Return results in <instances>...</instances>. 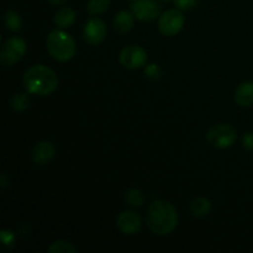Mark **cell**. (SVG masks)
<instances>
[{
  "label": "cell",
  "mask_w": 253,
  "mask_h": 253,
  "mask_svg": "<svg viewBox=\"0 0 253 253\" xmlns=\"http://www.w3.org/2000/svg\"><path fill=\"white\" fill-rule=\"evenodd\" d=\"M147 226L158 236H167L178 225V214L174 205L167 200H155L147 209Z\"/></svg>",
  "instance_id": "1"
},
{
  "label": "cell",
  "mask_w": 253,
  "mask_h": 253,
  "mask_svg": "<svg viewBox=\"0 0 253 253\" xmlns=\"http://www.w3.org/2000/svg\"><path fill=\"white\" fill-rule=\"evenodd\" d=\"M24 86L32 95H49L58 86V76L43 64L32 66L24 74Z\"/></svg>",
  "instance_id": "2"
},
{
  "label": "cell",
  "mask_w": 253,
  "mask_h": 253,
  "mask_svg": "<svg viewBox=\"0 0 253 253\" xmlns=\"http://www.w3.org/2000/svg\"><path fill=\"white\" fill-rule=\"evenodd\" d=\"M46 44L49 56L58 62L71 61L77 51L73 37L61 29L49 32Z\"/></svg>",
  "instance_id": "3"
},
{
  "label": "cell",
  "mask_w": 253,
  "mask_h": 253,
  "mask_svg": "<svg viewBox=\"0 0 253 253\" xmlns=\"http://www.w3.org/2000/svg\"><path fill=\"white\" fill-rule=\"evenodd\" d=\"M236 140L237 131L230 124H217L207 131V141L215 148H229Z\"/></svg>",
  "instance_id": "4"
},
{
  "label": "cell",
  "mask_w": 253,
  "mask_h": 253,
  "mask_svg": "<svg viewBox=\"0 0 253 253\" xmlns=\"http://www.w3.org/2000/svg\"><path fill=\"white\" fill-rule=\"evenodd\" d=\"M26 41L21 37H10L2 43L0 51V62L2 66L10 67L21 61L26 54Z\"/></svg>",
  "instance_id": "5"
},
{
  "label": "cell",
  "mask_w": 253,
  "mask_h": 253,
  "mask_svg": "<svg viewBox=\"0 0 253 253\" xmlns=\"http://www.w3.org/2000/svg\"><path fill=\"white\" fill-rule=\"evenodd\" d=\"M185 17L178 9H170L163 12L158 20V30L165 36H175L183 30Z\"/></svg>",
  "instance_id": "6"
},
{
  "label": "cell",
  "mask_w": 253,
  "mask_h": 253,
  "mask_svg": "<svg viewBox=\"0 0 253 253\" xmlns=\"http://www.w3.org/2000/svg\"><path fill=\"white\" fill-rule=\"evenodd\" d=\"M147 52L140 46H126L119 54L121 66L127 69H140L147 63Z\"/></svg>",
  "instance_id": "7"
},
{
  "label": "cell",
  "mask_w": 253,
  "mask_h": 253,
  "mask_svg": "<svg viewBox=\"0 0 253 253\" xmlns=\"http://www.w3.org/2000/svg\"><path fill=\"white\" fill-rule=\"evenodd\" d=\"M131 11L133 16L143 22H151L158 19L161 14V7L156 0H135L131 5Z\"/></svg>",
  "instance_id": "8"
},
{
  "label": "cell",
  "mask_w": 253,
  "mask_h": 253,
  "mask_svg": "<svg viewBox=\"0 0 253 253\" xmlns=\"http://www.w3.org/2000/svg\"><path fill=\"white\" fill-rule=\"evenodd\" d=\"M106 25L104 24L103 20L98 17L88 20L83 29V37L86 43L90 46H96L101 43L106 37Z\"/></svg>",
  "instance_id": "9"
},
{
  "label": "cell",
  "mask_w": 253,
  "mask_h": 253,
  "mask_svg": "<svg viewBox=\"0 0 253 253\" xmlns=\"http://www.w3.org/2000/svg\"><path fill=\"white\" fill-rule=\"evenodd\" d=\"M56 156V147L49 141H40L31 151V160L37 166H46Z\"/></svg>",
  "instance_id": "10"
},
{
  "label": "cell",
  "mask_w": 253,
  "mask_h": 253,
  "mask_svg": "<svg viewBox=\"0 0 253 253\" xmlns=\"http://www.w3.org/2000/svg\"><path fill=\"white\" fill-rule=\"evenodd\" d=\"M116 225L123 234L135 235L142 227V219L135 211H124L119 215Z\"/></svg>",
  "instance_id": "11"
},
{
  "label": "cell",
  "mask_w": 253,
  "mask_h": 253,
  "mask_svg": "<svg viewBox=\"0 0 253 253\" xmlns=\"http://www.w3.org/2000/svg\"><path fill=\"white\" fill-rule=\"evenodd\" d=\"M234 100L237 105L242 108H250L253 105V83L244 82L235 89Z\"/></svg>",
  "instance_id": "12"
},
{
  "label": "cell",
  "mask_w": 253,
  "mask_h": 253,
  "mask_svg": "<svg viewBox=\"0 0 253 253\" xmlns=\"http://www.w3.org/2000/svg\"><path fill=\"white\" fill-rule=\"evenodd\" d=\"M114 30L120 35H126L132 30L133 27V16L127 10L119 11L115 15L113 21Z\"/></svg>",
  "instance_id": "13"
},
{
  "label": "cell",
  "mask_w": 253,
  "mask_h": 253,
  "mask_svg": "<svg viewBox=\"0 0 253 253\" xmlns=\"http://www.w3.org/2000/svg\"><path fill=\"white\" fill-rule=\"evenodd\" d=\"M211 202L204 197H198L190 202L189 209L193 216L195 217H205L211 211Z\"/></svg>",
  "instance_id": "14"
},
{
  "label": "cell",
  "mask_w": 253,
  "mask_h": 253,
  "mask_svg": "<svg viewBox=\"0 0 253 253\" xmlns=\"http://www.w3.org/2000/svg\"><path fill=\"white\" fill-rule=\"evenodd\" d=\"M76 21V12L72 7H62L54 15V25L58 29H67Z\"/></svg>",
  "instance_id": "15"
},
{
  "label": "cell",
  "mask_w": 253,
  "mask_h": 253,
  "mask_svg": "<svg viewBox=\"0 0 253 253\" xmlns=\"http://www.w3.org/2000/svg\"><path fill=\"white\" fill-rule=\"evenodd\" d=\"M124 200L127 205L132 208H141L146 202V197L142 190L140 189H128L124 193Z\"/></svg>",
  "instance_id": "16"
},
{
  "label": "cell",
  "mask_w": 253,
  "mask_h": 253,
  "mask_svg": "<svg viewBox=\"0 0 253 253\" xmlns=\"http://www.w3.org/2000/svg\"><path fill=\"white\" fill-rule=\"evenodd\" d=\"M4 25L10 31L17 32L22 29V19L14 10H7L4 14Z\"/></svg>",
  "instance_id": "17"
},
{
  "label": "cell",
  "mask_w": 253,
  "mask_h": 253,
  "mask_svg": "<svg viewBox=\"0 0 253 253\" xmlns=\"http://www.w3.org/2000/svg\"><path fill=\"white\" fill-rule=\"evenodd\" d=\"M30 105H31V99L26 93H16L10 100V106L12 108V110L17 111V113L27 110Z\"/></svg>",
  "instance_id": "18"
},
{
  "label": "cell",
  "mask_w": 253,
  "mask_h": 253,
  "mask_svg": "<svg viewBox=\"0 0 253 253\" xmlns=\"http://www.w3.org/2000/svg\"><path fill=\"white\" fill-rule=\"evenodd\" d=\"M110 0H89L86 11L91 15H101L108 11Z\"/></svg>",
  "instance_id": "19"
},
{
  "label": "cell",
  "mask_w": 253,
  "mask_h": 253,
  "mask_svg": "<svg viewBox=\"0 0 253 253\" xmlns=\"http://www.w3.org/2000/svg\"><path fill=\"white\" fill-rule=\"evenodd\" d=\"M49 253H76L77 249L68 241H63V240H59V241L53 242L51 246L48 247Z\"/></svg>",
  "instance_id": "20"
},
{
  "label": "cell",
  "mask_w": 253,
  "mask_h": 253,
  "mask_svg": "<svg viewBox=\"0 0 253 253\" xmlns=\"http://www.w3.org/2000/svg\"><path fill=\"white\" fill-rule=\"evenodd\" d=\"M145 74L148 79H151V81H160V79L162 78L163 73L160 66H157V64L155 63H151L145 67Z\"/></svg>",
  "instance_id": "21"
},
{
  "label": "cell",
  "mask_w": 253,
  "mask_h": 253,
  "mask_svg": "<svg viewBox=\"0 0 253 253\" xmlns=\"http://www.w3.org/2000/svg\"><path fill=\"white\" fill-rule=\"evenodd\" d=\"M0 237H1V242L5 247V251H11L15 245V236L12 235V232L7 231V230H2L0 232Z\"/></svg>",
  "instance_id": "22"
},
{
  "label": "cell",
  "mask_w": 253,
  "mask_h": 253,
  "mask_svg": "<svg viewBox=\"0 0 253 253\" xmlns=\"http://www.w3.org/2000/svg\"><path fill=\"white\" fill-rule=\"evenodd\" d=\"M173 1L179 10H190L197 6L199 0H173Z\"/></svg>",
  "instance_id": "23"
},
{
  "label": "cell",
  "mask_w": 253,
  "mask_h": 253,
  "mask_svg": "<svg viewBox=\"0 0 253 253\" xmlns=\"http://www.w3.org/2000/svg\"><path fill=\"white\" fill-rule=\"evenodd\" d=\"M242 145L246 150L253 151V132H246L242 137Z\"/></svg>",
  "instance_id": "24"
},
{
  "label": "cell",
  "mask_w": 253,
  "mask_h": 253,
  "mask_svg": "<svg viewBox=\"0 0 253 253\" xmlns=\"http://www.w3.org/2000/svg\"><path fill=\"white\" fill-rule=\"evenodd\" d=\"M9 184H10L9 175H7L6 173L2 172L1 175H0V187H1V189H6Z\"/></svg>",
  "instance_id": "25"
},
{
  "label": "cell",
  "mask_w": 253,
  "mask_h": 253,
  "mask_svg": "<svg viewBox=\"0 0 253 253\" xmlns=\"http://www.w3.org/2000/svg\"><path fill=\"white\" fill-rule=\"evenodd\" d=\"M47 1H48L49 4L56 5V6H58V5H63L64 2H67V1H68V0H47Z\"/></svg>",
  "instance_id": "26"
},
{
  "label": "cell",
  "mask_w": 253,
  "mask_h": 253,
  "mask_svg": "<svg viewBox=\"0 0 253 253\" xmlns=\"http://www.w3.org/2000/svg\"><path fill=\"white\" fill-rule=\"evenodd\" d=\"M160 1H162V2H168V1H169V0H160Z\"/></svg>",
  "instance_id": "27"
},
{
  "label": "cell",
  "mask_w": 253,
  "mask_h": 253,
  "mask_svg": "<svg viewBox=\"0 0 253 253\" xmlns=\"http://www.w3.org/2000/svg\"><path fill=\"white\" fill-rule=\"evenodd\" d=\"M133 1H135V0H133Z\"/></svg>",
  "instance_id": "28"
}]
</instances>
